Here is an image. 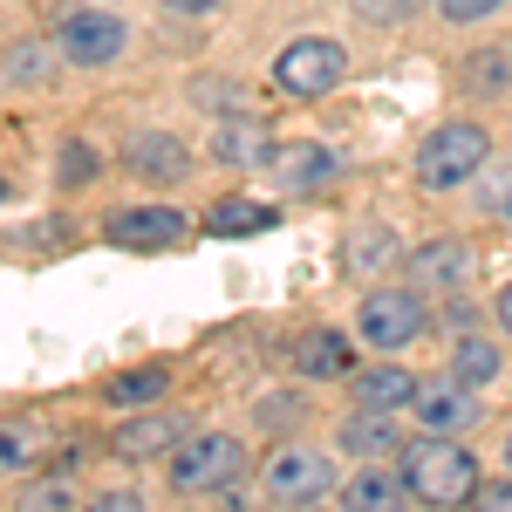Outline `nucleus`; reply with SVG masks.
<instances>
[{
    "label": "nucleus",
    "mask_w": 512,
    "mask_h": 512,
    "mask_svg": "<svg viewBox=\"0 0 512 512\" xmlns=\"http://www.w3.org/2000/svg\"><path fill=\"white\" fill-rule=\"evenodd\" d=\"M403 485H410V499H424V506H472L478 458L451 431H424V437L403 444Z\"/></svg>",
    "instance_id": "f257e3e1"
},
{
    "label": "nucleus",
    "mask_w": 512,
    "mask_h": 512,
    "mask_svg": "<svg viewBox=\"0 0 512 512\" xmlns=\"http://www.w3.org/2000/svg\"><path fill=\"white\" fill-rule=\"evenodd\" d=\"M424 328H431V308L417 287H369L355 308V335L376 355H403L410 342H424Z\"/></svg>",
    "instance_id": "f03ea898"
},
{
    "label": "nucleus",
    "mask_w": 512,
    "mask_h": 512,
    "mask_svg": "<svg viewBox=\"0 0 512 512\" xmlns=\"http://www.w3.org/2000/svg\"><path fill=\"white\" fill-rule=\"evenodd\" d=\"M485 158H492L485 123H437L431 137L417 144V185H424V192H451V185L478 178Z\"/></svg>",
    "instance_id": "7ed1b4c3"
},
{
    "label": "nucleus",
    "mask_w": 512,
    "mask_h": 512,
    "mask_svg": "<svg viewBox=\"0 0 512 512\" xmlns=\"http://www.w3.org/2000/svg\"><path fill=\"white\" fill-rule=\"evenodd\" d=\"M342 76H349V48L328 35H301L274 55V89L294 103H315L328 89H342Z\"/></svg>",
    "instance_id": "20e7f679"
},
{
    "label": "nucleus",
    "mask_w": 512,
    "mask_h": 512,
    "mask_svg": "<svg viewBox=\"0 0 512 512\" xmlns=\"http://www.w3.org/2000/svg\"><path fill=\"white\" fill-rule=\"evenodd\" d=\"M123 48H130V28L110 7H69L62 28H55V55L76 62V69H110Z\"/></svg>",
    "instance_id": "39448f33"
},
{
    "label": "nucleus",
    "mask_w": 512,
    "mask_h": 512,
    "mask_svg": "<svg viewBox=\"0 0 512 512\" xmlns=\"http://www.w3.org/2000/svg\"><path fill=\"white\" fill-rule=\"evenodd\" d=\"M246 465V451H239V437L226 431H205V437H185L178 451H171V492H226Z\"/></svg>",
    "instance_id": "423d86ee"
},
{
    "label": "nucleus",
    "mask_w": 512,
    "mask_h": 512,
    "mask_svg": "<svg viewBox=\"0 0 512 512\" xmlns=\"http://www.w3.org/2000/svg\"><path fill=\"white\" fill-rule=\"evenodd\" d=\"M260 485H267L274 506H315L321 492L335 485V472H328V458L308 451V444H280L274 458H267V472H260Z\"/></svg>",
    "instance_id": "0eeeda50"
},
{
    "label": "nucleus",
    "mask_w": 512,
    "mask_h": 512,
    "mask_svg": "<svg viewBox=\"0 0 512 512\" xmlns=\"http://www.w3.org/2000/svg\"><path fill=\"white\" fill-rule=\"evenodd\" d=\"M478 390L472 383H458L451 369L444 376H417V396H410V417L424 424V431H451V437H465L478 424Z\"/></svg>",
    "instance_id": "6e6552de"
},
{
    "label": "nucleus",
    "mask_w": 512,
    "mask_h": 512,
    "mask_svg": "<svg viewBox=\"0 0 512 512\" xmlns=\"http://www.w3.org/2000/svg\"><path fill=\"white\" fill-rule=\"evenodd\" d=\"M472 246L465 239H431V246H417L410 253V267H403V280L417 287V294H458L465 280H472Z\"/></svg>",
    "instance_id": "1a4fd4ad"
},
{
    "label": "nucleus",
    "mask_w": 512,
    "mask_h": 512,
    "mask_svg": "<svg viewBox=\"0 0 512 512\" xmlns=\"http://www.w3.org/2000/svg\"><path fill=\"white\" fill-rule=\"evenodd\" d=\"M103 233L117 239V246L151 253V246H178V239L192 233V219L171 212V205H130V212H110V219H103Z\"/></svg>",
    "instance_id": "9d476101"
},
{
    "label": "nucleus",
    "mask_w": 512,
    "mask_h": 512,
    "mask_svg": "<svg viewBox=\"0 0 512 512\" xmlns=\"http://www.w3.org/2000/svg\"><path fill=\"white\" fill-rule=\"evenodd\" d=\"M267 171H274L280 185H294V192H321V185H335L342 178V158L328 151V144H274L267 151Z\"/></svg>",
    "instance_id": "9b49d317"
},
{
    "label": "nucleus",
    "mask_w": 512,
    "mask_h": 512,
    "mask_svg": "<svg viewBox=\"0 0 512 512\" xmlns=\"http://www.w3.org/2000/svg\"><path fill=\"white\" fill-rule=\"evenodd\" d=\"M178 444H185V424L158 410V417H130V424L117 431V444H110V451H117L123 465H151V458L178 451Z\"/></svg>",
    "instance_id": "f8f14e48"
},
{
    "label": "nucleus",
    "mask_w": 512,
    "mask_h": 512,
    "mask_svg": "<svg viewBox=\"0 0 512 512\" xmlns=\"http://www.w3.org/2000/svg\"><path fill=\"white\" fill-rule=\"evenodd\" d=\"M349 390L362 410H410L417 396V376L403 362H376V369H349Z\"/></svg>",
    "instance_id": "ddd939ff"
},
{
    "label": "nucleus",
    "mask_w": 512,
    "mask_h": 512,
    "mask_svg": "<svg viewBox=\"0 0 512 512\" xmlns=\"http://www.w3.org/2000/svg\"><path fill=\"white\" fill-rule=\"evenodd\" d=\"M294 369H301V376H315V383H328V376H349V369H355L349 335H335V328L301 335V342H294Z\"/></svg>",
    "instance_id": "4468645a"
},
{
    "label": "nucleus",
    "mask_w": 512,
    "mask_h": 512,
    "mask_svg": "<svg viewBox=\"0 0 512 512\" xmlns=\"http://www.w3.org/2000/svg\"><path fill=\"white\" fill-rule=\"evenodd\" d=\"M158 396H171V369L164 362H144V369H123L103 383V403H117V410H151Z\"/></svg>",
    "instance_id": "2eb2a0df"
},
{
    "label": "nucleus",
    "mask_w": 512,
    "mask_h": 512,
    "mask_svg": "<svg viewBox=\"0 0 512 512\" xmlns=\"http://www.w3.org/2000/svg\"><path fill=\"white\" fill-rule=\"evenodd\" d=\"M280 212L274 205H260V198H219L212 212H205V233L212 239H246V233H267Z\"/></svg>",
    "instance_id": "dca6fc26"
},
{
    "label": "nucleus",
    "mask_w": 512,
    "mask_h": 512,
    "mask_svg": "<svg viewBox=\"0 0 512 512\" xmlns=\"http://www.w3.org/2000/svg\"><path fill=\"white\" fill-rule=\"evenodd\" d=\"M342 451H362V458L396 451V410H362L355 403L349 417H342Z\"/></svg>",
    "instance_id": "f3484780"
},
{
    "label": "nucleus",
    "mask_w": 512,
    "mask_h": 512,
    "mask_svg": "<svg viewBox=\"0 0 512 512\" xmlns=\"http://www.w3.org/2000/svg\"><path fill=\"white\" fill-rule=\"evenodd\" d=\"M130 164L144 171V178H185V144L178 137H164V130H130Z\"/></svg>",
    "instance_id": "a211bd4d"
},
{
    "label": "nucleus",
    "mask_w": 512,
    "mask_h": 512,
    "mask_svg": "<svg viewBox=\"0 0 512 512\" xmlns=\"http://www.w3.org/2000/svg\"><path fill=\"white\" fill-rule=\"evenodd\" d=\"M410 499V485H403V472H383V465H369V472H355L349 478V506L362 512H390Z\"/></svg>",
    "instance_id": "6ab92c4d"
},
{
    "label": "nucleus",
    "mask_w": 512,
    "mask_h": 512,
    "mask_svg": "<svg viewBox=\"0 0 512 512\" xmlns=\"http://www.w3.org/2000/svg\"><path fill=\"white\" fill-rule=\"evenodd\" d=\"M212 151H219L226 164H260L274 144H267V130H260V123H239L233 117V123H219V130H212Z\"/></svg>",
    "instance_id": "aec40b11"
},
{
    "label": "nucleus",
    "mask_w": 512,
    "mask_h": 512,
    "mask_svg": "<svg viewBox=\"0 0 512 512\" xmlns=\"http://www.w3.org/2000/svg\"><path fill=\"white\" fill-rule=\"evenodd\" d=\"M451 376L458 383H492L499 376V342H485V335H458V349H451Z\"/></svg>",
    "instance_id": "412c9836"
},
{
    "label": "nucleus",
    "mask_w": 512,
    "mask_h": 512,
    "mask_svg": "<svg viewBox=\"0 0 512 512\" xmlns=\"http://www.w3.org/2000/svg\"><path fill=\"white\" fill-rule=\"evenodd\" d=\"M35 444H41L35 424H0V472H28L35 465Z\"/></svg>",
    "instance_id": "4be33fe9"
},
{
    "label": "nucleus",
    "mask_w": 512,
    "mask_h": 512,
    "mask_svg": "<svg viewBox=\"0 0 512 512\" xmlns=\"http://www.w3.org/2000/svg\"><path fill=\"white\" fill-rule=\"evenodd\" d=\"M465 69H472V89L478 96H492V89H499V82H506V69H512V55H499V48H485V55H472V62H465Z\"/></svg>",
    "instance_id": "5701e85b"
},
{
    "label": "nucleus",
    "mask_w": 512,
    "mask_h": 512,
    "mask_svg": "<svg viewBox=\"0 0 512 512\" xmlns=\"http://www.w3.org/2000/svg\"><path fill=\"white\" fill-rule=\"evenodd\" d=\"M55 171H62V185H96V151L89 144H62Z\"/></svg>",
    "instance_id": "b1692460"
},
{
    "label": "nucleus",
    "mask_w": 512,
    "mask_h": 512,
    "mask_svg": "<svg viewBox=\"0 0 512 512\" xmlns=\"http://www.w3.org/2000/svg\"><path fill=\"white\" fill-rule=\"evenodd\" d=\"M472 506L478 512H512V472L506 478H478V485H472Z\"/></svg>",
    "instance_id": "393cba45"
},
{
    "label": "nucleus",
    "mask_w": 512,
    "mask_h": 512,
    "mask_svg": "<svg viewBox=\"0 0 512 512\" xmlns=\"http://www.w3.org/2000/svg\"><path fill=\"white\" fill-rule=\"evenodd\" d=\"M355 14H369V21L396 28V21H410V14H417V0H355Z\"/></svg>",
    "instance_id": "a878e982"
},
{
    "label": "nucleus",
    "mask_w": 512,
    "mask_h": 512,
    "mask_svg": "<svg viewBox=\"0 0 512 512\" xmlns=\"http://www.w3.org/2000/svg\"><path fill=\"white\" fill-rule=\"evenodd\" d=\"M506 0H437V14L444 21H485V14H499Z\"/></svg>",
    "instance_id": "bb28decb"
},
{
    "label": "nucleus",
    "mask_w": 512,
    "mask_h": 512,
    "mask_svg": "<svg viewBox=\"0 0 512 512\" xmlns=\"http://www.w3.org/2000/svg\"><path fill=\"white\" fill-rule=\"evenodd\" d=\"M28 506H69V485H35V492H28Z\"/></svg>",
    "instance_id": "cd10ccee"
},
{
    "label": "nucleus",
    "mask_w": 512,
    "mask_h": 512,
    "mask_svg": "<svg viewBox=\"0 0 512 512\" xmlns=\"http://www.w3.org/2000/svg\"><path fill=\"white\" fill-rule=\"evenodd\" d=\"M137 506H144L137 492H103V499H96V512H137Z\"/></svg>",
    "instance_id": "c85d7f7f"
},
{
    "label": "nucleus",
    "mask_w": 512,
    "mask_h": 512,
    "mask_svg": "<svg viewBox=\"0 0 512 512\" xmlns=\"http://www.w3.org/2000/svg\"><path fill=\"white\" fill-rule=\"evenodd\" d=\"M7 69H14V76H41V48H14Z\"/></svg>",
    "instance_id": "c756f323"
},
{
    "label": "nucleus",
    "mask_w": 512,
    "mask_h": 512,
    "mask_svg": "<svg viewBox=\"0 0 512 512\" xmlns=\"http://www.w3.org/2000/svg\"><path fill=\"white\" fill-rule=\"evenodd\" d=\"M492 212H499V219H512V171H499V192H492Z\"/></svg>",
    "instance_id": "7c9ffc66"
},
{
    "label": "nucleus",
    "mask_w": 512,
    "mask_h": 512,
    "mask_svg": "<svg viewBox=\"0 0 512 512\" xmlns=\"http://www.w3.org/2000/svg\"><path fill=\"white\" fill-rule=\"evenodd\" d=\"M492 308H499V321H506V328H512V280H506V287H499V301H492Z\"/></svg>",
    "instance_id": "2f4dec72"
},
{
    "label": "nucleus",
    "mask_w": 512,
    "mask_h": 512,
    "mask_svg": "<svg viewBox=\"0 0 512 512\" xmlns=\"http://www.w3.org/2000/svg\"><path fill=\"white\" fill-rule=\"evenodd\" d=\"M164 7H178V14H205V7H219V0H164Z\"/></svg>",
    "instance_id": "473e14b6"
},
{
    "label": "nucleus",
    "mask_w": 512,
    "mask_h": 512,
    "mask_svg": "<svg viewBox=\"0 0 512 512\" xmlns=\"http://www.w3.org/2000/svg\"><path fill=\"white\" fill-rule=\"evenodd\" d=\"M506 472H512V437H506Z\"/></svg>",
    "instance_id": "72a5a7b5"
},
{
    "label": "nucleus",
    "mask_w": 512,
    "mask_h": 512,
    "mask_svg": "<svg viewBox=\"0 0 512 512\" xmlns=\"http://www.w3.org/2000/svg\"><path fill=\"white\" fill-rule=\"evenodd\" d=\"M0 198H7V178H0Z\"/></svg>",
    "instance_id": "f704fd0d"
}]
</instances>
